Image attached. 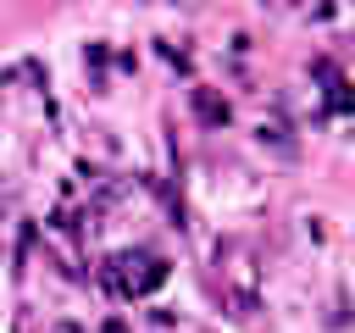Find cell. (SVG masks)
Here are the masks:
<instances>
[{
    "label": "cell",
    "instance_id": "cell-1",
    "mask_svg": "<svg viewBox=\"0 0 355 333\" xmlns=\"http://www.w3.org/2000/svg\"><path fill=\"white\" fill-rule=\"evenodd\" d=\"M194 111H200L205 122H227V105H222V100H211L205 89H194Z\"/></svg>",
    "mask_w": 355,
    "mask_h": 333
},
{
    "label": "cell",
    "instance_id": "cell-2",
    "mask_svg": "<svg viewBox=\"0 0 355 333\" xmlns=\"http://www.w3.org/2000/svg\"><path fill=\"white\" fill-rule=\"evenodd\" d=\"M105 333H128V327H122V322H105Z\"/></svg>",
    "mask_w": 355,
    "mask_h": 333
}]
</instances>
